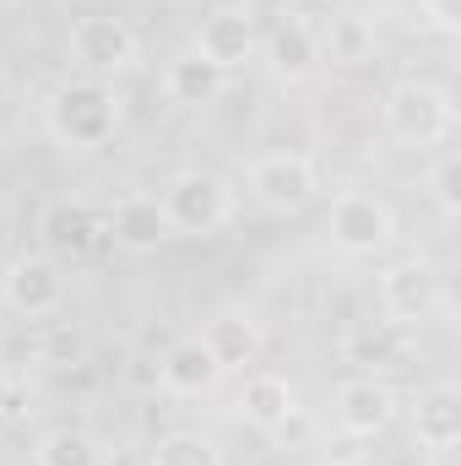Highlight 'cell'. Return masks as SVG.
I'll return each instance as SVG.
<instances>
[{"label": "cell", "mask_w": 461, "mask_h": 466, "mask_svg": "<svg viewBox=\"0 0 461 466\" xmlns=\"http://www.w3.org/2000/svg\"><path fill=\"white\" fill-rule=\"evenodd\" d=\"M130 385H136V390H163L158 363H152V358H136V363H130Z\"/></svg>", "instance_id": "cell-24"}, {"label": "cell", "mask_w": 461, "mask_h": 466, "mask_svg": "<svg viewBox=\"0 0 461 466\" xmlns=\"http://www.w3.org/2000/svg\"><path fill=\"white\" fill-rule=\"evenodd\" d=\"M233 412H239L250 429L277 434V429H288V418L299 412V390H293L282 374H250V380L239 385V396H233Z\"/></svg>", "instance_id": "cell-17"}, {"label": "cell", "mask_w": 461, "mask_h": 466, "mask_svg": "<svg viewBox=\"0 0 461 466\" xmlns=\"http://www.w3.org/2000/svg\"><path fill=\"white\" fill-rule=\"evenodd\" d=\"M396 418V390L374 374H358V380H343L337 385V429L353 434V440H374L385 434Z\"/></svg>", "instance_id": "cell-12"}, {"label": "cell", "mask_w": 461, "mask_h": 466, "mask_svg": "<svg viewBox=\"0 0 461 466\" xmlns=\"http://www.w3.org/2000/svg\"><path fill=\"white\" fill-rule=\"evenodd\" d=\"M261 55H266V66H271V76L282 82V87H299V82H310L315 71H321V33L304 22V16H282L266 38H261Z\"/></svg>", "instance_id": "cell-11"}, {"label": "cell", "mask_w": 461, "mask_h": 466, "mask_svg": "<svg viewBox=\"0 0 461 466\" xmlns=\"http://www.w3.org/2000/svg\"><path fill=\"white\" fill-rule=\"evenodd\" d=\"M66 60H71L82 76L109 82V76L130 71V66L141 60V38H136V27H130L125 16L87 11V16H77L71 33H66Z\"/></svg>", "instance_id": "cell-4"}, {"label": "cell", "mask_w": 461, "mask_h": 466, "mask_svg": "<svg viewBox=\"0 0 461 466\" xmlns=\"http://www.w3.org/2000/svg\"><path fill=\"white\" fill-rule=\"evenodd\" d=\"M315 190H321V174L304 152H266V157L250 163V196L277 218L304 212L315 201Z\"/></svg>", "instance_id": "cell-7"}, {"label": "cell", "mask_w": 461, "mask_h": 466, "mask_svg": "<svg viewBox=\"0 0 461 466\" xmlns=\"http://www.w3.org/2000/svg\"><path fill=\"white\" fill-rule=\"evenodd\" d=\"M380 119H385L391 141H402V147H413V152H429V147H440V141L451 136L456 109H451V93H446V87L407 76V82L385 87Z\"/></svg>", "instance_id": "cell-3"}, {"label": "cell", "mask_w": 461, "mask_h": 466, "mask_svg": "<svg viewBox=\"0 0 461 466\" xmlns=\"http://www.w3.org/2000/svg\"><path fill=\"white\" fill-rule=\"evenodd\" d=\"M158 201H163V218H169L174 238H212L233 218V185L212 168H179Z\"/></svg>", "instance_id": "cell-2"}, {"label": "cell", "mask_w": 461, "mask_h": 466, "mask_svg": "<svg viewBox=\"0 0 461 466\" xmlns=\"http://www.w3.org/2000/svg\"><path fill=\"white\" fill-rule=\"evenodd\" d=\"M158 380H163L169 396H179V401H201V396L218 390L223 369H218L212 352L201 348V337H185V342H174V348L158 358Z\"/></svg>", "instance_id": "cell-15"}, {"label": "cell", "mask_w": 461, "mask_h": 466, "mask_svg": "<svg viewBox=\"0 0 461 466\" xmlns=\"http://www.w3.org/2000/svg\"><path fill=\"white\" fill-rule=\"evenodd\" d=\"M413 418V440L429 451V456H446L461 445V390L451 380H435L418 390V401L407 407Z\"/></svg>", "instance_id": "cell-13"}, {"label": "cell", "mask_w": 461, "mask_h": 466, "mask_svg": "<svg viewBox=\"0 0 461 466\" xmlns=\"http://www.w3.org/2000/svg\"><path fill=\"white\" fill-rule=\"evenodd\" d=\"M223 87H229V76H223L212 60H201L196 49H179V55L163 66V93H169V104H179V109H207V104L223 98Z\"/></svg>", "instance_id": "cell-18"}, {"label": "cell", "mask_w": 461, "mask_h": 466, "mask_svg": "<svg viewBox=\"0 0 461 466\" xmlns=\"http://www.w3.org/2000/svg\"><path fill=\"white\" fill-rule=\"evenodd\" d=\"M424 11H429V16H435V27H440V33H456V0H424Z\"/></svg>", "instance_id": "cell-25"}, {"label": "cell", "mask_w": 461, "mask_h": 466, "mask_svg": "<svg viewBox=\"0 0 461 466\" xmlns=\"http://www.w3.org/2000/svg\"><path fill=\"white\" fill-rule=\"evenodd\" d=\"M87 5H98V0H87Z\"/></svg>", "instance_id": "cell-28"}, {"label": "cell", "mask_w": 461, "mask_h": 466, "mask_svg": "<svg viewBox=\"0 0 461 466\" xmlns=\"http://www.w3.org/2000/svg\"><path fill=\"white\" fill-rule=\"evenodd\" d=\"M147 466H223V445L201 429H174V434L158 440Z\"/></svg>", "instance_id": "cell-20"}, {"label": "cell", "mask_w": 461, "mask_h": 466, "mask_svg": "<svg viewBox=\"0 0 461 466\" xmlns=\"http://www.w3.org/2000/svg\"><path fill=\"white\" fill-rule=\"evenodd\" d=\"M201 348L212 352L218 369L229 374V369H244V363H255L266 352V326L250 309H223V315H212L201 326Z\"/></svg>", "instance_id": "cell-16"}, {"label": "cell", "mask_w": 461, "mask_h": 466, "mask_svg": "<svg viewBox=\"0 0 461 466\" xmlns=\"http://www.w3.org/2000/svg\"><path fill=\"white\" fill-rule=\"evenodd\" d=\"M0 304L22 320H49L66 309V266L44 249H22L0 271Z\"/></svg>", "instance_id": "cell-5"}, {"label": "cell", "mask_w": 461, "mask_h": 466, "mask_svg": "<svg viewBox=\"0 0 461 466\" xmlns=\"http://www.w3.org/2000/svg\"><path fill=\"white\" fill-rule=\"evenodd\" d=\"M5 93H11V82H5V71H0V104H5Z\"/></svg>", "instance_id": "cell-27"}, {"label": "cell", "mask_w": 461, "mask_h": 466, "mask_svg": "<svg viewBox=\"0 0 461 466\" xmlns=\"http://www.w3.org/2000/svg\"><path fill=\"white\" fill-rule=\"evenodd\" d=\"M33 466H104V451L87 429H49L33 451Z\"/></svg>", "instance_id": "cell-19"}, {"label": "cell", "mask_w": 461, "mask_h": 466, "mask_svg": "<svg viewBox=\"0 0 461 466\" xmlns=\"http://www.w3.org/2000/svg\"><path fill=\"white\" fill-rule=\"evenodd\" d=\"M190 49L201 55V60H212L223 76L233 71H244L255 55H261V33H255V16L250 11H212V16H201V27H196V38H190Z\"/></svg>", "instance_id": "cell-10"}, {"label": "cell", "mask_w": 461, "mask_h": 466, "mask_svg": "<svg viewBox=\"0 0 461 466\" xmlns=\"http://www.w3.org/2000/svg\"><path fill=\"white\" fill-rule=\"evenodd\" d=\"M169 218L158 196H119L109 207V244L125 255H152L158 244H169Z\"/></svg>", "instance_id": "cell-14"}, {"label": "cell", "mask_w": 461, "mask_h": 466, "mask_svg": "<svg viewBox=\"0 0 461 466\" xmlns=\"http://www.w3.org/2000/svg\"><path fill=\"white\" fill-rule=\"evenodd\" d=\"M38 238H44V255H55L60 266L82 260V255H93V249L109 244V212H98L87 201H71V196L49 201L38 212Z\"/></svg>", "instance_id": "cell-9"}, {"label": "cell", "mask_w": 461, "mask_h": 466, "mask_svg": "<svg viewBox=\"0 0 461 466\" xmlns=\"http://www.w3.org/2000/svg\"><path fill=\"white\" fill-rule=\"evenodd\" d=\"M44 363H55V369H66V363H82V337L71 331V326H49L44 331Z\"/></svg>", "instance_id": "cell-23"}, {"label": "cell", "mask_w": 461, "mask_h": 466, "mask_svg": "<svg viewBox=\"0 0 461 466\" xmlns=\"http://www.w3.org/2000/svg\"><path fill=\"white\" fill-rule=\"evenodd\" d=\"M321 55H332L337 66H364L374 60V27L364 16H332V33L321 38Z\"/></svg>", "instance_id": "cell-21"}, {"label": "cell", "mask_w": 461, "mask_h": 466, "mask_svg": "<svg viewBox=\"0 0 461 466\" xmlns=\"http://www.w3.org/2000/svg\"><path fill=\"white\" fill-rule=\"evenodd\" d=\"M326 233H332V249H343L353 260L358 255H380L396 238V212L374 190H343L332 201V212H326Z\"/></svg>", "instance_id": "cell-6"}, {"label": "cell", "mask_w": 461, "mask_h": 466, "mask_svg": "<svg viewBox=\"0 0 461 466\" xmlns=\"http://www.w3.org/2000/svg\"><path fill=\"white\" fill-rule=\"evenodd\" d=\"M429 190H435V207H440L446 218H456L461 212V163L451 157V152L429 168Z\"/></svg>", "instance_id": "cell-22"}, {"label": "cell", "mask_w": 461, "mask_h": 466, "mask_svg": "<svg viewBox=\"0 0 461 466\" xmlns=\"http://www.w3.org/2000/svg\"><path fill=\"white\" fill-rule=\"evenodd\" d=\"M440 304H446V288H440V271L429 260L407 255V260H391L380 271V309H385L391 326H418Z\"/></svg>", "instance_id": "cell-8"}, {"label": "cell", "mask_w": 461, "mask_h": 466, "mask_svg": "<svg viewBox=\"0 0 461 466\" xmlns=\"http://www.w3.org/2000/svg\"><path fill=\"white\" fill-rule=\"evenodd\" d=\"M11 385H16V380H11V374L0 369V418H5V396H11Z\"/></svg>", "instance_id": "cell-26"}, {"label": "cell", "mask_w": 461, "mask_h": 466, "mask_svg": "<svg viewBox=\"0 0 461 466\" xmlns=\"http://www.w3.org/2000/svg\"><path fill=\"white\" fill-rule=\"evenodd\" d=\"M125 125V98H119L109 82L98 76H77V82H60L49 98H44V130L71 147V152H98L109 147Z\"/></svg>", "instance_id": "cell-1"}]
</instances>
